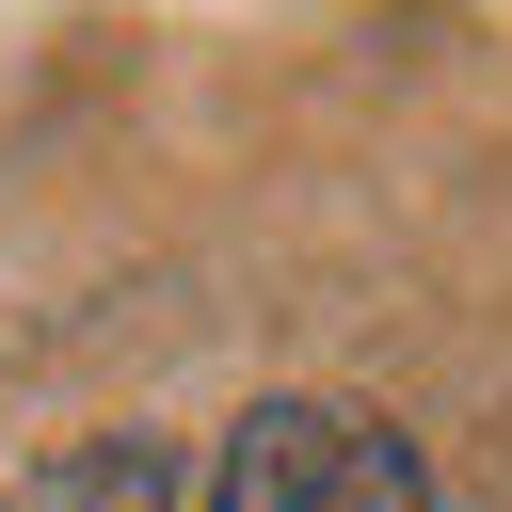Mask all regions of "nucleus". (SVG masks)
<instances>
[{
	"label": "nucleus",
	"mask_w": 512,
	"mask_h": 512,
	"mask_svg": "<svg viewBox=\"0 0 512 512\" xmlns=\"http://www.w3.org/2000/svg\"><path fill=\"white\" fill-rule=\"evenodd\" d=\"M192 512H432V464L368 400H256L192 464Z\"/></svg>",
	"instance_id": "1"
},
{
	"label": "nucleus",
	"mask_w": 512,
	"mask_h": 512,
	"mask_svg": "<svg viewBox=\"0 0 512 512\" xmlns=\"http://www.w3.org/2000/svg\"><path fill=\"white\" fill-rule=\"evenodd\" d=\"M192 464L208 448H176V432H96L32 480V512H192Z\"/></svg>",
	"instance_id": "2"
}]
</instances>
